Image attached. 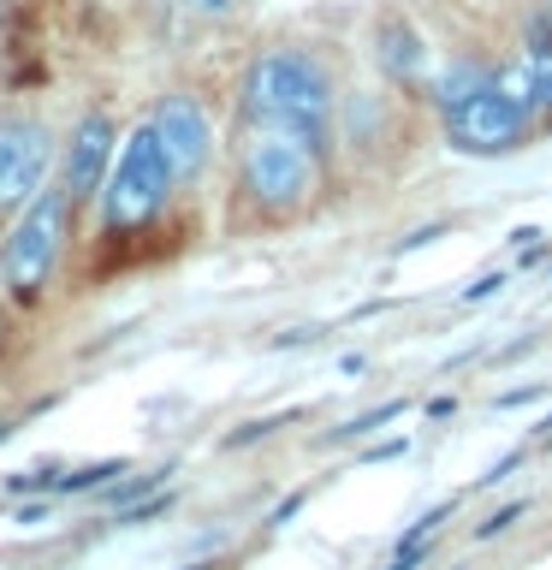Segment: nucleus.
Masks as SVG:
<instances>
[{"instance_id":"nucleus-1","label":"nucleus","mask_w":552,"mask_h":570,"mask_svg":"<svg viewBox=\"0 0 552 570\" xmlns=\"http://www.w3.org/2000/svg\"><path fill=\"white\" fill-rule=\"evenodd\" d=\"M238 114L244 125H285V131H303L327 149L338 96H333L327 66L309 48H267L249 60L238 83Z\"/></svg>"},{"instance_id":"nucleus-2","label":"nucleus","mask_w":552,"mask_h":570,"mask_svg":"<svg viewBox=\"0 0 552 570\" xmlns=\"http://www.w3.org/2000/svg\"><path fill=\"white\" fill-rule=\"evenodd\" d=\"M238 173H244V196L256 203L267 220L309 208L321 190V142L285 125H249L244 149H238Z\"/></svg>"},{"instance_id":"nucleus-3","label":"nucleus","mask_w":552,"mask_h":570,"mask_svg":"<svg viewBox=\"0 0 552 570\" xmlns=\"http://www.w3.org/2000/svg\"><path fill=\"white\" fill-rule=\"evenodd\" d=\"M71 196L66 185H48L36 190L24 214H18V226L7 232V244H0V279H7V292L18 303H36L48 292L53 267L66 256V238H71Z\"/></svg>"},{"instance_id":"nucleus-4","label":"nucleus","mask_w":552,"mask_h":570,"mask_svg":"<svg viewBox=\"0 0 552 570\" xmlns=\"http://www.w3.org/2000/svg\"><path fill=\"white\" fill-rule=\"evenodd\" d=\"M172 185H178V173H172L167 149H160L155 125H137V131L119 142L114 173H107V185H101V226L107 232H142L160 208H167Z\"/></svg>"},{"instance_id":"nucleus-5","label":"nucleus","mask_w":552,"mask_h":570,"mask_svg":"<svg viewBox=\"0 0 552 570\" xmlns=\"http://www.w3.org/2000/svg\"><path fill=\"white\" fill-rule=\"evenodd\" d=\"M534 119L541 114L493 71L470 101H457L452 114H445V137H452V149H463V155H511V149H523Z\"/></svg>"},{"instance_id":"nucleus-6","label":"nucleus","mask_w":552,"mask_h":570,"mask_svg":"<svg viewBox=\"0 0 552 570\" xmlns=\"http://www.w3.org/2000/svg\"><path fill=\"white\" fill-rule=\"evenodd\" d=\"M48 125L30 119V114H7L0 119V214L24 208L48 178Z\"/></svg>"},{"instance_id":"nucleus-7","label":"nucleus","mask_w":552,"mask_h":570,"mask_svg":"<svg viewBox=\"0 0 552 570\" xmlns=\"http://www.w3.org/2000/svg\"><path fill=\"white\" fill-rule=\"evenodd\" d=\"M155 137H160V149H167V160H172V173H178V185L185 178H203V167H208V155H214V125H208V114H203V101L196 96H167L155 107Z\"/></svg>"},{"instance_id":"nucleus-8","label":"nucleus","mask_w":552,"mask_h":570,"mask_svg":"<svg viewBox=\"0 0 552 570\" xmlns=\"http://www.w3.org/2000/svg\"><path fill=\"white\" fill-rule=\"evenodd\" d=\"M114 155H119V131L107 114H83L78 131H71V149H66V196L71 203H89L107 173H114Z\"/></svg>"},{"instance_id":"nucleus-9","label":"nucleus","mask_w":552,"mask_h":570,"mask_svg":"<svg viewBox=\"0 0 552 570\" xmlns=\"http://www.w3.org/2000/svg\"><path fill=\"white\" fill-rule=\"evenodd\" d=\"M374 60H381L386 71V83H398V89H422L427 83V48H422V36L404 24V18H386L381 36H374Z\"/></svg>"},{"instance_id":"nucleus-10","label":"nucleus","mask_w":552,"mask_h":570,"mask_svg":"<svg viewBox=\"0 0 552 570\" xmlns=\"http://www.w3.org/2000/svg\"><path fill=\"white\" fill-rule=\"evenodd\" d=\"M523 66H529V78H534V96H541V119H552V12H534L529 18Z\"/></svg>"},{"instance_id":"nucleus-11","label":"nucleus","mask_w":552,"mask_h":570,"mask_svg":"<svg viewBox=\"0 0 552 570\" xmlns=\"http://www.w3.org/2000/svg\"><path fill=\"white\" fill-rule=\"evenodd\" d=\"M493 78V66H481V60H452L440 71V83H434V101H440V114H452L457 101H470L481 83Z\"/></svg>"},{"instance_id":"nucleus-12","label":"nucleus","mask_w":552,"mask_h":570,"mask_svg":"<svg viewBox=\"0 0 552 570\" xmlns=\"http://www.w3.org/2000/svg\"><path fill=\"white\" fill-rule=\"evenodd\" d=\"M167 475H172V463H160V470H142V475H131V481H107V505L114 511H131V505H142L149 493H160L167 488Z\"/></svg>"},{"instance_id":"nucleus-13","label":"nucleus","mask_w":552,"mask_h":570,"mask_svg":"<svg viewBox=\"0 0 552 570\" xmlns=\"http://www.w3.org/2000/svg\"><path fill=\"white\" fill-rule=\"evenodd\" d=\"M398 416H404V399H386V404L363 410V416H351L345 428H333V440H363V434H374V428H386V422H398Z\"/></svg>"},{"instance_id":"nucleus-14","label":"nucleus","mask_w":552,"mask_h":570,"mask_svg":"<svg viewBox=\"0 0 552 570\" xmlns=\"http://www.w3.org/2000/svg\"><path fill=\"white\" fill-rule=\"evenodd\" d=\"M119 475H125V463H119V458H107V463H83V470L60 475V488H53V493H89V488H107V481H119Z\"/></svg>"},{"instance_id":"nucleus-15","label":"nucleus","mask_w":552,"mask_h":570,"mask_svg":"<svg viewBox=\"0 0 552 570\" xmlns=\"http://www.w3.org/2000/svg\"><path fill=\"white\" fill-rule=\"evenodd\" d=\"M523 511H529V499H511V505H499V511L487 517V523H475V541H493V534H505Z\"/></svg>"},{"instance_id":"nucleus-16","label":"nucleus","mask_w":552,"mask_h":570,"mask_svg":"<svg viewBox=\"0 0 552 570\" xmlns=\"http://www.w3.org/2000/svg\"><path fill=\"white\" fill-rule=\"evenodd\" d=\"M499 292H505V274H481L470 292H463V303H487V297H499Z\"/></svg>"},{"instance_id":"nucleus-17","label":"nucleus","mask_w":552,"mask_h":570,"mask_svg":"<svg viewBox=\"0 0 552 570\" xmlns=\"http://www.w3.org/2000/svg\"><path fill=\"white\" fill-rule=\"evenodd\" d=\"M410 452V434H398V440H381V445H368L363 452V463H386V458H404Z\"/></svg>"},{"instance_id":"nucleus-18","label":"nucleus","mask_w":552,"mask_h":570,"mask_svg":"<svg viewBox=\"0 0 552 570\" xmlns=\"http://www.w3.org/2000/svg\"><path fill=\"white\" fill-rule=\"evenodd\" d=\"M523 458H529V452H505V458H499L487 475H481V488H499V481H505V475H511V470H516V463H523Z\"/></svg>"},{"instance_id":"nucleus-19","label":"nucleus","mask_w":552,"mask_h":570,"mask_svg":"<svg viewBox=\"0 0 552 570\" xmlns=\"http://www.w3.org/2000/svg\"><path fill=\"white\" fill-rule=\"evenodd\" d=\"M445 238V226H422V232H410V238H398V256H410V249H422V244H434Z\"/></svg>"},{"instance_id":"nucleus-20","label":"nucleus","mask_w":552,"mask_h":570,"mask_svg":"<svg viewBox=\"0 0 552 570\" xmlns=\"http://www.w3.org/2000/svg\"><path fill=\"white\" fill-rule=\"evenodd\" d=\"M546 386H516V392H505V399H499V410H516V404H529V399H541Z\"/></svg>"},{"instance_id":"nucleus-21","label":"nucleus","mask_w":552,"mask_h":570,"mask_svg":"<svg viewBox=\"0 0 552 570\" xmlns=\"http://www.w3.org/2000/svg\"><path fill=\"white\" fill-rule=\"evenodd\" d=\"M452 410H457V399H452V392H440V399H427V416H452Z\"/></svg>"},{"instance_id":"nucleus-22","label":"nucleus","mask_w":552,"mask_h":570,"mask_svg":"<svg viewBox=\"0 0 552 570\" xmlns=\"http://www.w3.org/2000/svg\"><path fill=\"white\" fill-rule=\"evenodd\" d=\"M203 7H208V12H226V7H231V0H203Z\"/></svg>"},{"instance_id":"nucleus-23","label":"nucleus","mask_w":552,"mask_h":570,"mask_svg":"<svg viewBox=\"0 0 552 570\" xmlns=\"http://www.w3.org/2000/svg\"><path fill=\"white\" fill-rule=\"evenodd\" d=\"M541 440H552V416H546V422H541Z\"/></svg>"},{"instance_id":"nucleus-24","label":"nucleus","mask_w":552,"mask_h":570,"mask_svg":"<svg viewBox=\"0 0 552 570\" xmlns=\"http://www.w3.org/2000/svg\"><path fill=\"white\" fill-rule=\"evenodd\" d=\"M185 570H214V564H185Z\"/></svg>"},{"instance_id":"nucleus-25","label":"nucleus","mask_w":552,"mask_h":570,"mask_svg":"<svg viewBox=\"0 0 552 570\" xmlns=\"http://www.w3.org/2000/svg\"><path fill=\"white\" fill-rule=\"evenodd\" d=\"M546 12H552V0H546Z\"/></svg>"}]
</instances>
